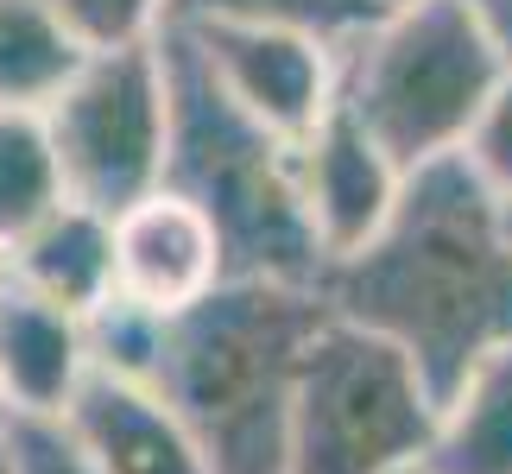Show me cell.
<instances>
[{
    "label": "cell",
    "instance_id": "6da1fadb",
    "mask_svg": "<svg viewBox=\"0 0 512 474\" xmlns=\"http://www.w3.org/2000/svg\"><path fill=\"white\" fill-rule=\"evenodd\" d=\"M323 298L336 316L405 348L437 399L456 392L512 342V241L500 196L462 158L418 165L392 222L323 272Z\"/></svg>",
    "mask_w": 512,
    "mask_h": 474
},
{
    "label": "cell",
    "instance_id": "7a4b0ae2",
    "mask_svg": "<svg viewBox=\"0 0 512 474\" xmlns=\"http://www.w3.org/2000/svg\"><path fill=\"white\" fill-rule=\"evenodd\" d=\"M323 316V285L241 272L165 316L146 380L190 424L215 474H285L291 399Z\"/></svg>",
    "mask_w": 512,
    "mask_h": 474
},
{
    "label": "cell",
    "instance_id": "3957f363",
    "mask_svg": "<svg viewBox=\"0 0 512 474\" xmlns=\"http://www.w3.org/2000/svg\"><path fill=\"white\" fill-rule=\"evenodd\" d=\"M171 51V165L165 184L190 196L215 222L228 247V272L241 279H298L323 285L329 253L310 228L304 209V171H298V140L272 133L234 108L215 76L196 64L184 32H165Z\"/></svg>",
    "mask_w": 512,
    "mask_h": 474
},
{
    "label": "cell",
    "instance_id": "277c9868",
    "mask_svg": "<svg viewBox=\"0 0 512 474\" xmlns=\"http://www.w3.org/2000/svg\"><path fill=\"white\" fill-rule=\"evenodd\" d=\"M512 57L462 0H386L342 45V95L405 171L456 158Z\"/></svg>",
    "mask_w": 512,
    "mask_h": 474
},
{
    "label": "cell",
    "instance_id": "5b68a950",
    "mask_svg": "<svg viewBox=\"0 0 512 474\" xmlns=\"http://www.w3.org/2000/svg\"><path fill=\"white\" fill-rule=\"evenodd\" d=\"M437 405L405 348L329 310L291 399L285 474H399L430 456Z\"/></svg>",
    "mask_w": 512,
    "mask_h": 474
},
{
    "label": "cell",
    "instance_id": "8992f818",
    "mask_svg": "<svg viewBox=\"0 0 512 474\" xmlns=\"http://www.w3.org/2000/svg\"><path fill=\"white\" fill-rule=\"evenodd\" d=\"M171 32V26H165ZM64 184L76 203L108 215L165 190L171 165V51L165 38L121 51H89L64 95L45 108Z\"/></svg>",
    "mask_w": 512,
    "mask_h": 474
},
{
    "label": "cell",
    "instance_id": "52a82bcc",
    "mask_svg": "<svg viewBox=\"0 0 512 474\" xmlns=\"http://www.w3.org/2000/svg\"><path fill=\"white\" fill-rule=\"evenodd\" d=\"M184 45L215 76V89L285 140H304L342 95V45L291 26H184Z\"/></svg>",
    "mask_w": 512,
    "mask_h": 474
},
{
    "label": "cell",
    "instance_id": "ba28073f",
    "mask_svg": "<svg viewBox=\"0 0 512 474\" xmlns=\"http://www.w3.org/2000/svg\"><path fill=\"white\" fill-rule=\"evenodd\" d=\"M298 171H304V209H310V228L329 253V266L361 253L373 234L392 222L405 196V165L380 146L361 114L348 108V95L329 102V114L298 140Z\"/></svg>",
    "mask_w": 512,
    "mask_h": 474
},
{
    "label": "cell",
    "instance_id": "9c48e42d",
    "mask_svg": "<svg viewBox=\"0 0 512 474\" xmlns=\"http://www.w3.org/2000/svg\"><path fill=\"white\" fill-rule=\"evenodd\" d=\"M222 279H234L222 234L171 184L114 215V285H121L114 298L152 316H177L196 298H209Z\"/></svg>",
    "mask_w": 512,
    "mask_h": 474
},
{
    "label": "cell",
    "instance_id": "30bf717a",
    "mask_svg": "<svg viewBox=\"0 0 512 474\" xmlns=\"http://www.w3.org/2000/svg\"><path fill=\"white\" fill-rule=\"evenodd\" d=\"M57 424L70 430V443L89 456L95 474H215L171 399L133 373L95 367Z\"/></svg>",
    "mask_w": 512,
    "mask_h": 474
},
{
    "label": "cell",
    "instance_id": "8fae6325",
    "mask_svg": "<svg viewBox=\"0 0 512 474\" xmlns=\"http://www.w3.org/2000/svg\"><path fill=\"white\" fill-rule=\"evenodd\" d=\"M89 373V316L13 279L0 285V411L7 418H64Z\"/></svg>",
    "mask_w": 512,
    "mask_h": 474
},
{
    "label": "cell",
    "instance_id": "7c38bea8",
    "mask_svg": "<svg viewBox=\"0 0 512 474\" xmlns=\"http://www.w3.org/2000/svg\"><path fill=\"white\" fill-rule=\"evenodd\" d=\"M13 285L38 291V298L64 304L76 316H95L102 304H114V215L95 203H57L32 234L0 253Z\"/></svg>",
    "mask_w": 512,
    "mask_h": 474
},
{
    "label": "cell",
    "instance_id": "4fadbf2b",
    "mask_svg": "<svg viewBox=\"0 0 512 474\" xmlns=\"http://www.w3.org/2000/svg\"><path fill=\"white\" fill-rule=\"evenodd\" d=\"M430 474H512V342L494 348L437 405Z\"/></svg>",
    "mask_w": 512,
    "mask_h": 474
},
{
    "label": "cell",
    "instance_id": "5bb4252c",
    "mask_svg": "<svg viewBox=\"0 0 512 474\" xmlns=\"http://www.w3.org/2000/svg\"><path fill=\"white\" fill-rule=\"evenodd\" d=\"M83 57L51 0H0V108H51Z\"/></svg>",
    "mask_w": 512,
    "mask_h": 474
},
{
    "label": "cell",
    "instance_id": "9a60e30c",
    "mask_svg": "<svg viewBox=\"0 0 512 474\" xmlns=\"http://www.w3.org/2000/svg\"><path fill=\"white\" fill-rule=\"evenodd\" d=\"M57 203H70L45 108H0V253L32 234Z\"/></svg>",
    "mask_w": 512,
    "mask_h": 474
},
{
    "label": "cell",
    "instance_id": "2e32d148",
    "mask_svg": "<svg viewBox=\"0 0 512 474\" xmlns=\"http://www.w3.org/2000/svg\"><path fill=\"white\" fill-rule=\"evenodd\" d=\"M386 0H171V19L184 26H291L348 45Z\"/></svg>",
    "mask_w": 512,
    "mask_h": 474
},
{
    "label": "cell",
    "instance_id": "e0dca14e",
    "mask_svg": "<svg viewBox=\"0 0 512 474\" xmlns=\"http://www.w3.org/2000/svg\"><path fill=\"white\" fill-rule=\"evenodd\" d=\"M51 13L70 26V38L83 51L152 45L171 26V0H51Z\"/></svg>",
    "mask_w": 512,
    "mask_h": 474
},
{
    "label": "cell",
    "instance_id": "ac0fdd59",
    "mask_svg": "<svg viewBox=\"0 0 512 474\" xmlns=\"http://www.w3.org/2000/svg\"><path fill=\"white\" fill-rule=\"evenodd\" d=\"M468 171L481 177L487 190H512V64L506 76L494 83V95H487V108L475 114V127H468V146L456 152Z\"/></svg>",
    "mask_w": 512,
    "mask_h": 474
},
{
    "label": "cell",
    "instance_id": "d6986e66",
    "mask_svg": "<svg viewBox=\"0 0 512 474\" xmlns=\"http://www.w3.org/2000/svg\"><path fill=\"white\" fill-rule=\"evenodd\" d=\"M7 430H13L19 474H95L89 456L70 443V430L57 418H7Z\"/></svg>",
    "mask_w": 512,
    "mask_h": 474
},
{
    "label": "cell",
    "instance_id": "ffe728a7",
    "mask_svg": "<svg viewBox=\"0 0 512 474\" xmlns=\"http://www.w3.org/2000/svg\"><path fill=\"white\" fill-rule=\"evenodd\" d=\"M462 7L475 13L481 26H487V38H494V45L512 57V0H462Z\"/></svg>",
    "mask_w": 512,
    "mask_h": 474
},
{
    "label": "cell",
    "instance_id": "44dd1931",
    "mask_svg": "<svg viewBox=\"0 0 512 474\" xmlns=\"http://www.w3.org/2000/svg\"><path fill=\"white\" fill-rule=\"evenodd\" d=\"M0 474H19V456H13V430L0 424Z\"/></svg>",
    "mask_w": 512,
    "mask_h": 474
},
{
    "label": "cell",
    "instance_id": "7402d4cb",
    "mask_svg": "<svg viewBox=\"0 0 512 474\" xmlns=\"http://www.w3.org/2000/svg\"><path fill=\"white\" fill-rule=\"evenodd\" d=\"M500 228H506V241H512V190H500Z\"/></svg>",
    "mask_w": 512,
    "mask_h": 474
},
{
    "label": "cell",
    "instance_id": "603a6c76",
    "mask_svg": "<svg viewBox=\"0 0 512 474\" xmlns=\"http://www.w3.org/2000/svg\"><path fill=\"white\" fill-rule=\"evenodd\" d=\"M399 474H430V468H424V462H411V468H399Z\"/></svg>",
    "mask_w": 512,
    "mask_h": 474
},
{
    "label": "cell",
    "instance_id": "cb8c5ba5",
    "mask_svg": "<svg viewBox=\"0 0 512 474\" xmlns=\"http://www.w3.org/2000/svg\"><path fill=\"white\" fill-rule=\"evenodd\" d=\"M0 285H7V266H0Z\"/></svg>",
    "mask_w": 512,
    "mask_h": 474
},
{
    "label": "cell",
    "instance_id": "d4e9b609",
    "mask_svg": "<svg viewBox=\"0 0 512 474\" xmlns=\"http://www.w3.org/2000/svg\"><path fill=\"white\" fill-rule=\"evenodd\" d=\"M0 424H7V411H0Z\"/></svg>",
    "mask_w": 512,
    "mask_h": 474
}]
</instances>
